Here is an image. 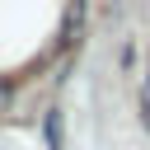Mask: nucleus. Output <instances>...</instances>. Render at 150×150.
<instances>
[{
	"label": "nucleus",
	"instance_id": "nucleus-1",
	"mask_svg": "<svg viewBox=\"0 0 150 150\" xmlns=\"http://www.w3.org/2000/svg\"><path fill=\"white\" fill-rule=\"evenodd\" d=\"M80 33H84V0H70L66 5V23H61V52H70L75 42H80Z\"/></svg>",
	"mask_w": 150,
	"mask_h": 150
},
{
	"label": "nucleus",
	"instance_id": "nucleus-2",
	"mask_svg": "<svg viewBox=\"0 0 150 150\" xmlns=\"http://www.w3.org/2000/svg\"><path fill=\"white\" fill-rule=\"evenodd\" d=\"M42 136H47V150H61V141H66V131H61V108H47Z\"/></svg>",
	"mask_w": 150,
	"mask_h": 150
},
{
	"label": "nucleus",
	"instance_id": "nucleus-3",
	"mask_svg": "<svg viewBox=\"0 0 150 150\" xmlns=\"http://www.w3.org/2000/svg\"><path fill=\"white\" fill-rule=\"evenodd\" d=\"M9 98H14V84H9V80H5V75H0V112H5V108H9Z\"/></svg>",
	"mask_w": 150,
	"mask_h": 150
},
{
	"label": "nucleus",
	"instance_id": "nucleus-4",
	"mask_svg": "<svg viewBox=\"0 0 150 150\" xmlns=\"http://www.w3.org/2000/svg\"><path fill=\"white\" fill-rule=\"evenodd\" d=\"M141 108H145V127H150V80H145V89H141Z\"/></svg>",
	"mask_w": 150,
	"mask_h": 150
}]
</instances>
